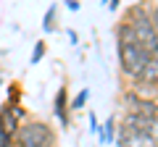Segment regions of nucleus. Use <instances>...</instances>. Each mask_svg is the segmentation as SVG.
<instances>
[{
  "mask_svg": "<svg viewBox=\"0 0 158 147\" xmlns=\"http://www.w3.org/2000/svg\"><path fill=\"white\" fill-rule=\"evenodd\" d=\"M145 134L158 145V116H153V118H148V121H145Z\"/></svg>",
  "mask_w": 158,
  "mask_h": 147,
  "instance_id": "nucleus-13",
  "label": "nucleus"
},
{
  "mask_svg": "<svg viewBox=\"0 0 158 147\" xmlns=\"http://www.w3.org/2000/svg\"><path fill=\"white\" fill-rule=\"evenodd\" d=\"M121 21H127V24L132 26L135 37L148 47V53H150V55H158V32H156V26H153V18H150L148 6H142V3L129 6Z\"/></svg>",
  "mask_w": 158,
  "mask_h": 147,
  "instance_id": "nucleus-2",
  "label": "nucleus"
},
{
  "mask_svg": "<svg viewBox=\"0 0 158 147\" xmlns=\"http://www.w3.org/2000/svg\"><path fill=\"white\" fill-rule=\"evenodd\" d=\"M135 84H145V87H153V89H158V55H150L148 66L142 68L140 79H137Z\"/></svg>",
  "mask_w": 158,
  "mask_h": 147,
  "instance_id": "nucleus-7",
  "label": "nucleus"
},
{
  "mask_svg": "<svg viewBox=\"0 0 158 147\" xmlns=\"http://www.w3.org/2000/svg\"><path fill=\"white\" fill-rule=\"evenodd\" d=\"M45 50H48V45H45V40H40V42H34V50H32V58H29V63L32 66H37L42 58H45Z\"/></svg>",
  "mask_w": 158,
  "mask_h": 147,
  "instance_id": "nucleus-10",
  "label": "nucleus"
},
{
  "mask_svg": "<svg viewBox=\"0 0 158 147\" xmlns=\"http://www.w3.org/2000/svg\"><path fill=\"white\" fill-rule=\"evenodd\" d=\"M0 147H13V137L0 129Z\"/></svg>",
  "mask_w": 158,
  "mask_h": 147,
  "instance_id": "nucleus-14",
  "label": "nucleus"
},
{
  "mask_svg": "<svg viewBox=\"0 0 158 147\" xmlns=\"http://www.w3.org/2000/svg\"><path fill=\"white\" fill-rule=\"evenodd\" d=\"M6 105H21V87L13 81V84H8V102Z\"/></svg>",
  "mask_w": 158,
  "mask_h": 147,
  "instance_id": "nucleus-11",
  "label": "nucleus"
},
{
  "mask_svg": "<svg viewBox=\"0 0 158 147\" xmlns=\"http://www.w3.org/2000/svg\"><path fill=\"white\" fill-rule=\"evenodd\" d=\"M13 147H56V129L48 121L29 118L19 126Z\"/></svg>",
  "mask_w": 158,
  "mask_h": 147,
  "instance_id": "nucleus-3",
  "label": "nucleus"
},
{
  "mask_svg": "<svg viewBox=\"0 0 158 147\" xmlns=\"http://www.w3.org/2000/svg\"><path fill=\"white\" fill-rule=\"evenodd\" d=\"M116 145L118 147H158L145 131L127 129V126H118L116 129Z\"/></svg>",
  "mask_w": 158,
  "mask_h": 147,
  "instance_id": "nucleus-4",
  "label": "nucleus"
},
{
  "mask_svg": "<svg viewBox=\"0 0 158 147\" xmlns=\"http://www.w3.org/2000/svg\"><path fill=\"white\" fill-rule=\"evenodd\" d=\"M116 50H118V71H121V79L129 87V84H135L140 79L142 68L150 61V53L135 37V32H132V26L127 21L116 24Z\"/></svg>",
  "mask_w": 158,
  "mask_h": 147,
  "instance_id": "nucleus-1",
  "label": "nucleus"
},
{
  "mask_svg": "<svg viewBox=\"0 0 158 147\" xmlns=\"http://www.w3.org/2000/svg\"><path fill=\"white\" fill-rule=\"evenodd\" d=\"M19 126H21V121H19V116H16V110H13L11 105H0V129L6 131V134H11V137H16V131H19Z\"/></svg>",
  "mask_w": 158,
  "mask_h": 147,
  "instance_id": "nucleus-6",
  "label": "nucleus"
},
{
  "mask_svg": "<svg viewBox=\"0 0 158 147\" xmlns=\"http://www.w3.org/2000/svg\"><path fill=\"white\" fill-rule=\"evenodd\" d=\"M87 100H90V89H79L77 95L71 97V113L74 110H82V108L87 105Z\"/></svg>",
  "mask_w": 158,
  "mask_h": 147,
  "instance_id": "nucleus-9",
  "label": "nucleus"
},
{
  "mask_svg": "<svg viewBox=\"0 0 158 147\" xmlns=\"http://www.w3.org/2000/svg\"><path fill=\"white\" fill-rule=\"evenodd\" d=\"M66 8H69V11H79V3H77V0H69Z\"/></svg>",
  "mask_w": 158,
  "mask_h": 147,
  "instance_id": "nucleus-16",
  "label": "nucleus"
},
{
  "mask_svg": "<svg viewBox=\"0 0 158 147\" xmlns=\"http://www.w3.org/2000/svg\"><path fill=\"white\" fill-rule=\"evenodd\" d=\"M0 87H3V79H0Z\"/></svg>",
  "mask_w": 158,
  "mask_h": 147,
  "instance_id": "nucleus-17",
  "label": "nucleus"
},
{
  "mask_svg": "<svg viewBox=\"0 0 158 147\" xmlns=\"http://www.w3.org/2000/svg\"><path fill=\"white\" fill-rule=\"evenodd\" d=\"M56 11H58L56 6H50V8L45 11V18H42V32H53V29H56V24H53V21H56Z\"/></svg>",
  "mask_w": 158,
  "mask_h": 147,
  "instance_id": "nucleus-12",
  "label": "nucleus"
},
{
  "mask_svg": "<svg viewBox=\"0 0 158 147\" xmlns=\"http://www.w3.org/2000/svg\"><path fill=\"white\" fill-rule=\"evenodd\" d=\"M53 113H56L58 124L61 126H69V116H71V97H69V89L66 87H58L56 97H53Z\"/></svg>",
  "mask_w": 158,
  "mask_h": 147,
  "instance_id": "nucleus-5",
  "label": "nucleus"
},
{
  "mask_svg": "<svg viewBox=\"0 0 158 147\" xmlns=\"http://www.w3.org/2000/svg\"><path fill=\"white\" fill-rule=\"evenodd\" d=\"M69 40H71V45H79V34L74 29H69Z\"/></svg>",
  "mask_w": 158,
  "mask_h": 147,
  "instance_id": "nucleus-15",
  "label": "nucleus"
},
{
  "mask_svg": "<svg viewBox=\"0 0 158 147\" xmlns=\"http://www.w3.org/2000/svg\"><path fill=\"white\" fill-rule=\"evenodd\" d=\"M116 129H118V118H116V116H111V118L100 126V139L106 142V145L116 142Z\"/></svg>",
  "mask_w": 158,
  "mask_h": 147,
  "instance_id": "nucleus-8",
  "label": "nucleus"
}]
</instances>
